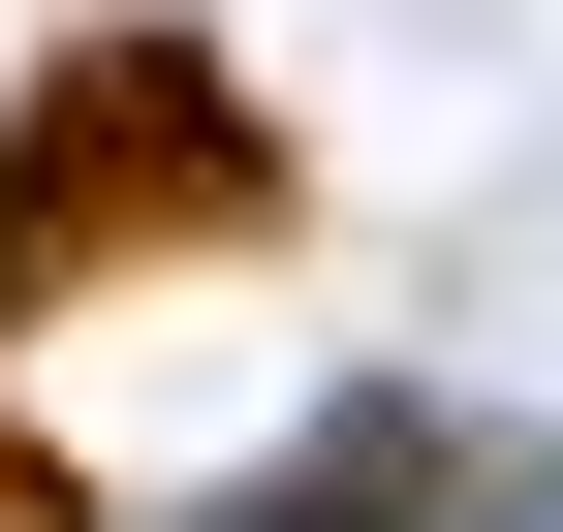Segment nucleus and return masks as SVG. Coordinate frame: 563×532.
Instances as JSON below:
<instances>
[{
    "label": "nucleus",
    "mask_w": 563,
    "mask_h": 532,
    "mask_svg": "<svg viewBox=\"0 0 563 532\" xmlns=\"http://www.w3.org/2000/svg\"><path fill=\"white\" fill-rule=\"evenodd\" d=\"M188 251H282V125L220 32H63L32 125H0V345L95 282H188Z\"/></svg>",
    "instance_id": "nucleus-1"
},
{
    "label": "nucleus",
    "mask_w": 563,
    "mask_h": 532,
    "mask_svg": "<svg viewBox=\"0 0 563 532\" xmlns=\"http://www.w3.org/2000/svg\"><path fill=\"white\" fill-rule=\"evenodd\" d=\"M0 532H95V470H63V439H0Z\"/></svg>",
    "instance_id": "nucleus-2"
}]
</instances>
